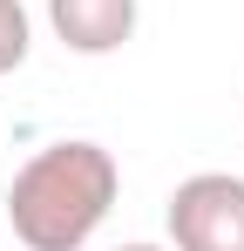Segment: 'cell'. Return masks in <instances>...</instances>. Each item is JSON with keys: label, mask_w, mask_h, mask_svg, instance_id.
<instances>
[{"label": "cell", "mask_w": 244, "mask_h": 251, "mask_svg": "<svg viewBox=\"0 0 244 251\" xmlns=\"http://www.w3.org/2000/svg\"><path fill=\"white\" fill-rule=\"evenodd\" d=\"M136 0H48V27L68 54H116L136 34Z\"/></svg>", "instance_id": "obj_3"}, {"label": "cell", "mask_w": 244, "mask_h": 251, "mask_svg": "<svg viewBox=\"0 0 244 251\" xmlns=\"http://www.w3.org/2000/svg\"><path fill=\"white\" fill-rule=\"evenodd\" d=\"M170 251H244V176L197 170L170 190Z\"/></svg>", "instance_id": "obj_2"}, {"label": "cell", "mask_w": 244, "mask_h": 251, "mask_svg": "<svg viewBox=\"0 0 244 251\" xmlns=\"http://www.w3.org/2000/svg\"><path fill=\"white\" fill-rule=\"evenodd\" d=\"M27 41H34V21L21 0H0V75H14L27 61Z\"/></svg>", "instance_id": "obj_4"}, {"label": "cell", "mask_w": 244, "mask_h": 251, "mask_svg": "<svg viewBox=\"0 0 244 251\" xmlns=\"http://www.w3.org/2000/svg\"><path fill=\"white\" fill-rule=\"evenodd\" d=\"M122 197V163L88 143V136H61L34 150L7 183V224L27 251H81Z\"/></svg>", "instance_id": "obj_1"}, {"label": "cell", "mask_w": 244, "mask_h": 251, "mask_svg": "<svg viewBox=\"0 0 244 251\" xmlns=\"http://www.w3.org/2000/svg\"><path fill=\"white\" fill-rule=\"evenodd\" d=\"M116 251H163V245H116Z\"/></svg>", "instance_id": "obj_5"}]
</instances>
